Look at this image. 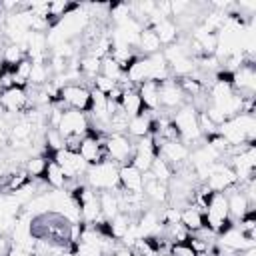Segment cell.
I'll use <instances>...</instances> for the list:
<instances>
[{
	"mask_svg": "<svg viewBox=\"0 0 256 256\" xmlns=\"http://www.w3.org/2000/svg\"><path fill=\"white\" fill-rule=\"evenodd\" d=\"M234 222L228 214V200L224 192H214L204 208V226L212 234H220L226 228H230Z\"/></svg>",
	"mask_w": 256,
	"mask_h": 256,
	"instance_id": "6da1fadb",
	"label": "cell"
},
{
	"mask_svg": "<svg viewBox=\"0 0 256 256\" xmlns=\"http://www.w3.org/2000/svg\"><path fill=\"white\" fill-rule=\"evenodd\" d=\"M170 122L174 124L176 132H178V136H180V140L184 144L198 142L202 138V132H200V126H198V110L190 102L182 104L174 112V116L170 118Z\"/></svg>",
	"mask_w": 256,
	"mask_h": 256,
	"instance_id": "7a4b0ae2",
	"label": "cell"
},
{
	"mask_svg": "<svg viewBox=\"0 0 256 256\" xmlns=\"http://www.w3.org/2000/svg\"><path fill=\"white\" fill-rule=\"evenodd\" d=\"M84 176H86V184L96 192H106V190L120 188L118 166L114 162H110V160H104V162L94 164V166H88Z\"/></svg>",
	"mask_w": 256,
	"mask_h": 256,
	"instance_id": "3957f363",
	"label": "cell"
},
{
	"mask_svg": "<svg viewBox=\"0 0 256 256\" xmlns=\"http://www.w3.org/2000/svg\"><path fill=\"white\" fill-rule=\"evenodd\" d=\"M56 130L60 132L62 138H68V136H80V138H84L90 132V118H88L86 112L66 108L62 112V118H60Z\"/></svg>",
	"mask_w": 256,
	"mask_h": 256,
	"instance_id": "277c9868",
	"label": "cell"
},
{
	"mask_svg": "<svg viewBox=\"0 0 256 256\" xmlns=\"http://www.w3.org/2000/svg\"><path fill=\"white\" fill-rule=\"evenodd\" d=\"M230 168L234 170L238 184H244L246 180L254 178V168H256V150H254V144H246L234 156H230Z\"/></svg>",
	"mask_w": 256,
	"mask_h": 256,
	"instance_id": "5b68a950",
	"label": "cell"
},
{
	"mask_svg": "<svg viewBox=\"0 0 256 256\" xmlns=\"http://www.w3.org/2000/svg\"><path fill=\"white\" fill-rule=\"evenodd\" d=\"M50 158L60 166V170L64 172L66 180H72V182H76L88 170V164L82 160V156L78 152H72V150H66V148L54 152Z\"/></svg>",
	"mask_w": 256,
	"mask_h": 256,
	"instance_id": "8992f818",
	"label": "cell"
},
{
	"mask_svg": "<svg viewBox=\"0 0 256 256\" xmlns=\"http://www.w3.org/2000/svg\"><path fill=\"white\" fill-rule=\"evenodd\" d=\"M106 152H108V160L114 162L116 166L130 164V158L134 154V142L126 134H108Z\"/></svg>",
	"mask_w": 256,
	"mask_h": 256,
	"instance_id": "52a82bcc",
	"label": "cell"
},
{
	"mask_svg": "<svg viewBox=\"0 0 256 256\" xmlns=\"http://www.w3.org/2000/svg\"><path fill=\"white\" fill-rule=\"evenodd\" d=\"M204 184L212 192H226V190L238 186V180H236V174L230 168V164H224L222 160H218L210 166V174L204 180Z\"/></svg>",
	"mask_w": 256,
	"mask_h": 256,
	"instance_id": "ba28073f",
	"label": "cell"
},
{
	"mask_svg": "<svg viewBox=\"0 0 256 256\" xmlns=\"http://www.w3.org/2000/svg\"><path fill=\"white\" fill-rule=\"evenodd\" d=\"M230 84L234 88V92L242 98H254V90H256V70H254V62L248 60L244 62L238 70L232 72Z\"/></svg>",
	"mask_w": 256,
	"mask_h": 256,
	"instance_id": "9c48e42d",
	"label": "cell"
},
{
	"mask_svg": "<svg viewBox=\"0 0 256 256\" xmlns=\"http://www.w3.org/2000/svg\"><path fill=\"white\" fill-rule=\"evenodd\" d=\"M154 144H156L158 156H160L162 160H166V162L172 166L174 172H176L178 168L186 166L190 148H188L182 140H168V142H154Z\"/></svg>",
	"mask_w": 256,
	"mask_h": 256,
	"instance_id": "30bf717a",
	"label": "cell"
},
{
	"mask_svg": "<svg viewBox=\"0 0 256 256\" xmlns=\"http://www.w3.org/2000/svg\"><path fill=\"white\" fill-rule=\"evenodd\" d=\"M62 106L70 110H80L88 112L90 110V90L80 84H64L60 88V100Z\"/></svg>",
	"mask_w": 256,
	"mask_h": 256,
	"instance_id": "8fae6325",
	"label": "cell"
},
{
	"mask_svg": "<svg viewBox=\"0 0 256 256\" xmlns=\"http://www.w3.org/2000/svg\"><path fill=\"white\" fill-rule=\"evenodd\" d=\"M158 104L166 110H178L182 104H186V96L180 90L176 80L168 78V80L160 82V86H158Z\"/></svg>",
	"mask_w": 256,
	"mask_h": 256,
	"instance_id": "7c38bea8",
	"label": "cell"
},
{
	"mask_svg": "<svg viewBox=\"0 0 256 256\" xmlns=\"http://www.w3.org/2000/svg\"><path fill=\"white\" fill-rule=\"evenodd\" d=\"M0 108L6 110L8 114H20V112H26L30 108V98H28V92L24 88H8V90H2L0 92Z\"/></svg>",
	"mask_w": 256,
	"mask_h": 256,
	"instance_id": "4fadbf2b",
	"label": "cell"
},
{
	"mask_svg": "<svg viewBox=\"0 0 256 256\" xmlns=\"http://www.w3.org/2000/svg\"><path fill=\"white\" fill-rule=\"evenodd\" d=\"M218 246H224L232 252H244L248 248H256V242L250 240L236 224H232L230 228H226L224 232L218 234Z\"/></svg>",
	"mask_w": 256,
	"mask_h": 256,
	"instance_id": "5bb4252c",
	"label": "cell"
},
{
	"mask_svg": "<svg viewBox=\"0 0 256 256\" xmlns=\"http://www.w3.org/2000/svg\"><path fill=\"white\" fill-rule=\"evenodd\" d=\"M34 132H36V126L28 120V118H22L18 120L10 132H8V140L12 144V148L20 150V148H28L32 142H34Z\"/></svg>",
	"mask_w": 256,
	"mask_h": 256,
	"instance_id": "9a60e30c",
	"label": "cell"
},
{
	"mask_svg": "<svg viewBox=\"0 0 256 256\" xmlns=\"http://www.w3.org/2000/svg\"><path fill=\"white\" fill-rule=\"evenodd\" d=\"M226 194V200H228V214H230V220L234 222H238V220H242L248 212H254V206L248 202V198L244 196V192L240 190V188H230V190H226L224 192Z\"/></svg>",
	"mask_w": 256,
	"mask_h": 256,
	"instance_id": "2e32d148",
	"label": "cell"
},
{
	"mask_svg": "<svg viewBox=\"0 0 256 256\" xmlns=\"http://www.w3.org/2000/svg\"><path fill=\"white\" fill-rule=\"evenodd\" d=\"M118 180H120V188L122 190L142 194V172L136 170L132 164L118 166Z\"/></svg>",
	"mask_w": 256,
	"mask_h": 256,
	"instance_id": "e0dca14e",
	"label": "cell"
},
{
	"mask_svg": "<svg viewBox=\"0 0 256 256\" xmlns=\"http://www.w3.org/2000/svg\"><path fill=\"white\" fill-rule=\"evenodd\" d=\"M152 120H154V112H142V114H138V116H134V118H130L128 120V134L134 138V140H140V138H144V136H150V132H152Z\"/></svg>",
	"mask_w": 256,
	"mask_h": 256,
	"instance_id": "ac0fdd59",
	"label": "cell"
},
{
	"mask_svg": "<svg viewBox=\"0 0 256 256\" xmlns=\"http://www.w3.org/2000/svg\"><path fill=\"white\" fill-rule=\"evenodd\" d=\"M180 224L190 232H198L204 228V210L198 208L196 204H188L184 210H180Z\"/></svg>",
	"mask_w": 256,
	"mask_h": 256,
	"instance_id": "d6986e66",
	"label": "cell"
},
{
	"mask_svg": "<svg viewBox=\"0 0 256 256\" xmlns=\"http://www.w3.org/2000/svg\"><path fill=\"white\" fill-rule=\"evenodd\" d=\"M148 28H152L156 32V36H158V40H160L162 46H170V44H174L178 40V30L180 28L176 26V22L172 18H162V20L154 22Z\"/></svg>",
	"mask_w": 256,
	"mask_h": 256,
	"instance_id": "ffe728a7",
	"label": "cell"
},
{
	"mask_svg": "<svg viewBox=\"0 0 256 256\" xmlns=\"http://www.w3.org/2000/svg\"><path fill=\"white\" fill-rule=\"evenodd\" d=\"M158 86L160 84L152 82V80H146V82L136 86V92H138V96L144 104V110H148V112H156L158 106H160L158 104Z\"/></svg>",
	"mask_w": 256,
	"mask_h": 256,
	"instance_id": "44dd1931",
	"label": "cell"
},
{
	"mask_svg": "<svg viewBox=\"0 0 256 256\" xmlns=\"http://www.w3.org/2000/svg\"><path fill=\"white\" fill-rule=\"evenodd\" d=\"M218 134L228 142V146H242V144H248L244 132L240 130V126L236 124L234 118L224 120V122L218 126Z\"/></svg>",
	"mask_w": 256,
	"mask_h": 256,
	"instance_id": "7402d4cb",
	"label": "cell"
},
{
	"mask_svg": "<svg viewBox=\"0 0 256 256\" xmlns=\"http://www.w3.org/2000/svg\"><path fill=\"white\" fill-rule=\"evenodd\" d=\"M136 48H138L144 56H152V54L162 52V44H160V40H158V36H156V32H154L152 28H142Z\"/></svg>",
	"mask_w": 256,
	"mask_h": 256,
	"instance_id": "603a6c76",
	"label": "cell"
},
{
	"mask_svg": "<svg viewBox=\"0 0 256 256\" xmlns=\"http://www.w3.org/2000/svg\"><path fill=\"white\" fill-rule=\"evenodd\" d=\"M24 58H28V56H26V48L8 42L6 48L2 50V56H0V60H2V68H6V70H14Z\"/></svg>",
	"mask_w": 256,
	"mask_h": 256,
	"instance_id": "cb8c5ba5",
	"label": "cell"
},
{
	"mask_svg": "<svg viewBox=\"0 0 256 256\" xmlns=\"http://www.w3.org/2000/svg\"><path fill=\"white\" fill-rule=\"evenodd\" d=\"M118 106L124 110V114L128 118H134V116H138V114L144 112V104H142V100H140V96H138L136 90H124Z\"/></svg>",
	"mask_w": 256,
	"mask_h": 256,
	"instance_id": "d4e9b609",
	"label": "cell"
},
{
	"mask_svg": "<svg viewBox=\"0 0 256 256\" xmlns=\"http://www.w3.org/2000/svg\"><path fill=\"white\" fill-rule=\"evenodd\" d=\"M98 200H100L102 216L106 220H112L116 214H120V202H118V194L116 192H112V190L98 192Z\"/></svg>",
	"mask_w": 256,
	"mask_h": 256,
	"instance_id": "484cf974",
	"label": "cell"
},
{
	"mask_svg": "<svg viewBox=\"0 0 256 256\" xmlns=\"http://www.w3.org/2000/svg\"><path fill=\"white\" fill-rule=\"evenodd\" d=\"M44 182L48 184V186H52L54 190H62L66 184H68V180H66V176H64V172L60 170V166L50 158L48 160V166H46V172H44Z\"/></svg>",
	"mask_w": 256,
	"mask_h": 256,
	"instance_id": "4316f807",
	"label": "cell"
},
{
	"mask_svg": "<svg viewBox=\"0 0 256 256\" xmlns=\"http://www.w3.org/2000/svg\"><path fill=\"white\" fill-rule=\"evenodd\" d=\"M130 224H132V218L120 212V214H116L112 220H108V234H110L114 240H122V238L126 236Z\"/></svg>",
	"mask_w": 256,
	"mask_h": 256,
	"instance_id": "83f0119b",
	"label": "cell"
},
{
	"mask_svg": "<svg viewBox=\"0 0 256 256\" xmlns=\"http://www.w3.org/2000/svg\"><path fill=\"white\" fill-rule=\"evenodd\" d=\"M150 174H152L154 180H158V182H162V184H168L170 178L174 176V170H172V166H170L166 160H162V158L156 154V158L152 160V166H150Z\"/></svg>",
	"mask_w": 256,
	"mask_h": 256,
	"instance_id": "f1b7e54d",
	"label": "cell"
},
{
	"mask_svg": "<svg viewBox=\"0 0 256 256\" xmlns=\"http://www.w3.org/2000/svg\"><path fill=\"white\" fill-rule=\"evenodd\" d=\"M236 124L240 126V130L244 132L246 136V142L248 144H254V138H256V118L254 114H246V112H240L234 116Z\"/></svg>",
	"mask_w": 256,
	"mask_h": 256,
	"instance_id": "f546056e",
	"label": "cell"
},
{
	"mask_svg": "<svg viewBox=\"0 0 256 256\" xmlns=\"http://www.w3.org/2000/svg\"><path fill=\"white\" fill-rule=\"evenodd\" d=\"M30 72H32V60H30V58H24V60L12 70V82H14V86L26 90L28 80H30Z\"/></svg>",
	"mask_w": 256,
	"mask_h": 256,
	"instance_id": "4dcf8cb0",
	"label": "cell"
},
{
	"mask_svg": "<svg viewBox=\"0 0 256 256\" xmlns=\"http://www.w3.org/2000/svg\"><path fill=\"white\" fill-rule=\"evenodd\" d=\"M50 74H52V72H50V68L46 66V62H32V72H30L28 84L40 88V86H44L46 82H50V78H48Z\"/></svg>",
	"mask_w": 256,
	"mask_h": 256,
	"instance_id": "1f68e13d",
	"label": "cell"
},
{
	"mask_svg": "<svg viewBox=\"0 0 256 256\" xmlns=\"http://www.w3.org/2000/svg\"><path fill=\"white\" fill-rule=\"evenodd\" d=\"M100 74L106 76V78H110V80H114V82H118L124 72H122V68L118 66V62L112 56H104L100 60Z\"/></svg>",
	"mask_w": 256,
	"mask_h": 256,
	"instance_id": "d6a6232c",
	"label": "cell"
},
{
	"mask_svg": "<svg viewBox=\"0 0 256 256\" xmlns=\"http://www.w3.org/2000/svg\"><path fill=\"white\" fill-rule=\"evenodd\" d=\"M48 160H50V158H46V156H32V158L26 160V168H24V170L28 172L30 178H42L44 172H46Z\"/></svg>",
	"mask_w": 256,
	"mask_h": 256,
	"instance_id": "836d02e7",
	"label": "cell"
},
{
	"mask_svg": "<svg viewBox=\"0 0 256 256\" xmlns=\"http://www.w3.org/2000/svg\"><path fill=\"white\" fill-rule=\"evenodd\" d=\"M78 68H80V72H82L84 76H88V78H92V80H94V78L100 74V58L86 54V56H82V58H80Z\"/></svg>",
	"mask_w": 256,
	"mask_h": 256,
	"instance_id": "e575fe53",
	"label": "cell"
},
{
	"mask_svg": "<svg viewBox=\"0 0 256 256\" xmlns=\"http://www.w3.org/2000/svg\"><path fill=\"white\" fill-rule=\"evenodd\" d=\"M26 184H30V176H28L26 170H20V172H14V174L8 176V180H6V190L18 192V190L24 188Z\"/></svg>",
	"mask_w": 256,
	"mask_h": 256,
	"instance_id": "d590c367",
	"label": "cell"
},
{
	"mask_svg": "<svg viewBox=\"0 0 256 256\" xmlns=\"http://www.w3.org/2000/svg\"><path fill=\"white\" fill-rule=\"evenodd\" d=\"M76 256H104V250L98 244H86V242H76Z\"/></svg>",
	"mask_w": 256,
	"mask_h": 256,
	"instance_id": "8d00e7d4",
	"label": "cell"
},
{
	"mask_svg": "<svg viewBox=\"0 0 256 256\" xmlns=\"http://www.w3.org/2000/svg\"><path fill=\"white\" fill-rule=\"evenodd\" d=\"M168 254L170 256H198L188 242H174V244H170Z\"/></svg>",
	"mask_w": 256,
	"mask_h": 256,
	"instance_id": "74e56055",
	"label": "cell"
},
{
	"mask_svg": "<svg viewBox=\"0 0 256 256\" xmlns=\"http://www.w3.org/2000/svg\"><path fill=\"white\" fill-rule=\"evenodd\" d=\"M92 82H94V88H96L98 92H102V94H108V92L116 86V82H114V80H110V78H106V76H102V74H98Z\"/></svg>",
	"mask_w": 256,
	"mask_h": 256,
	"instance_id": "f35d334b",
	"label": "cell"
},
{
	"mask_svg": "<svg viewBox=\"0 0 256 256\" xmlns=\"http://www.w3.org/2000/svg\"><path fill=\"white\" fill-rule=\"evenodd\" d=\"M12 248V240H8L4 234H0V256H8Z\"/></svg>",
	"mask_w": 256,
	"mask_h": 256,
	"instance_id": "ab89813d",
	"label": "cell"
},
{
	"mask_svg": "<svg viewBox=\"0 0 256 256\" xmlns=\"http://www.w3.org/2000/svg\"><path fill=\"white\" fill-rule=\"evenodd\" d=\"M8 256H36V254L28 252V250H22V248H18V246H14V244H12V248H10V254H8Z\"/></svg>",
	"mask_w": 256,
	"mask_h": 256,
	"instance_id": "60d3db41",
	"label": "cell"
},
{
	"mask_svg": "<svg viewBox=\"0 0 256 256\" xmlns=\"http://www.w3.org/2000/svg\"><path fill=\"white\" fill-rule=\"evenodd\" d=\"M156 256H170V254H168V252H158Z\"/></svg>",
	"mask_w": 256,
	"mask_h": 256,
	"instance_id": "b9f144b4",
	"label": "cell"
},
{
	"mask_svg": "<svg viewBox=\"0 0 256 256\" xmlns=\"http://www.w3.org/2000/svg\"><path fill=\"white\" fill-rule=\"evenodd\" d=\"M62 256H76L74 252H66V254H62Z\"/></svg>",
	"mask_w": 256,
	"mask_h": 256,
	"instance_id": "7bdbcfd3",
	"label": "cell"
},
{
	"mask_svg": "<svg viewBox=\"0 0 256 256\" xmlns=\"http://www.w3.org/2000/svg\"><path fill=\"white\" fill-rule=\"evenodd\" d=\"M208 256H214V254H208Z\"/></svg>",
	"mask_w": 256,
	"mask_h": 256,
	"instance_id": "ee69618b",
	"label": "cell"
}]
</instances>
